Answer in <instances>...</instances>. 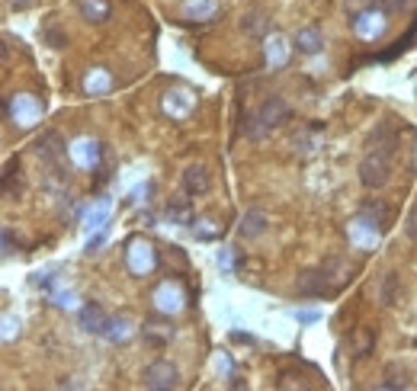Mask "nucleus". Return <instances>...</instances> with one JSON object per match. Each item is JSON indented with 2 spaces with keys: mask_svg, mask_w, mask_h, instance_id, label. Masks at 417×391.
<instances>
[{
  "mask_svg": "<svg viewBox=\"0 0 417 391\" xmlns=\"http://www.w3.org/2000/svg\"><path fill=\"white\" fill-rule=\"evenodd\" d=\"M295 286H299V295H305V298H331V295H337V282H334L321 266L302 269Z\"/></svg>",
  "mask_w": 417,
  "mask_h": 391,
  "instance_id": "9d476101",
  "label": "nucleus"
},
{
  "mask_svg": "<svg viewBox=\"0 0 417 391\" xmlns=\"http://www.w3.org/2000/svg\"><path fill=\"white\" fill-rule=\"evenodd\" d=\"M141 333H145V343L154 346V350H164V346L173 340V327L170 324H158V320H148Z\"/></svg>",
  "mask_w": 417,
  "mask_h": 391,
  "instance_id": "5701e85b",
  "label": "nucleus"
},
{
  "mask_svg": "<svg viewBox=\"0 0 417 391\" xmlns=\"http://www.w3.org/2000/svg\"><path fill=\"white\" fill-rule=\"evenodd\" d=\"M48 298L55 301L58 308H71V305H74V295H71V292H48Z\"/></svg>",
  "mask_w": 417,
  "mask_h": 391,
  "instance_id": "4c0bfd02",
  "label": "nucleus"
},
{
  "mask_svg": "<svg viewBox=\"0 0 417 391\" xmlns=\"http://www.w3.org/2000/svg\"><path fill=\"white\" fill-rule=\"evenodd\" d=\"M6 4H10L13 10H29V6L36 4V0H6Z\"/></svg>",
  "mask_w": 417,
  "mask_h": 391,
  "instance_id": "a18cd8bd",
  "label": "nucleus"
},
{
  "mask_svg": "<svg viewBox=\"0 0 417 391\" xmlns=\"http://www.w3.org/2000/svg\"><path fill=\"white\" fill-rule=\"evenodd\" d=\"M241 29L254 38H267L269 36V19L263 13H244L241 16Z\"/></svg>",
  "mask_w": 417,
  "mask_h": 391,
  "instance_id": "a878e982",
  "label": "nucleus"
},
{
  "mask_svg": "<svg viewBox=\"0 0 417 391\" xmlns=\"http://www.w3.org/2000/svg\"><path fill=\"white\" fill-rule=\"evenodd\" d=\"M81 90L87 96H106L113 90V74L106 68H90L87 74L81 77Z\"/></svg>",
  "mask_w": 417,
  "mask_h": 391,
  "instance_id": "f3484780",
  "label": "nucleus"
},
{
  "mask_svg": "<svg viewBox=\"0 0 417 391\" xmlns=\"http://www.w3.org/2000/svg\"><path fill=\"white\" fill-rule=\"evenodd\" d=\"M379 388H382V391L411 388V375H408V369H404V365H398V363H391L388 369L382 372V382H379Z\"/></svg>",
  "mask_w": 417,
  "mask_h": 391,
  "instance_id": "b1692460",
  "label": "nucleus"
},
{
  "mask_svg": "<svg viewBox=\"0 0 417 391\" xmlns=\"http://www.w3.org/2000/svg\"><path fill=\"white\" fill-rule=\"evenodd\" d=\"M13 327H19V320H13L10 314H4V343H13Z\"/></svg>",
  "mask_w": 417,
  "mask_h": 391,
  "instance_id": "a19ab883",
  "label": "nucleus"
},
{
  "mask_svg": "<svg viewBox=\"0 0 417 391\" xmlns=\"http://www.w3.org/2000/svg\"><path fill=\"white\" fill-rule=\"evenodd\" d=\"M151 305H154L158 314H167V318H170V314H180L186 305H190V295H186V288H183L180 279H164V282L154 286Z\"/></svg>",
  "mask_w": 417,
  "mask_h": 391,
  "instance_id": "423d86ee",
  "label": "nucleus"
},
{
  "mask_svg": "<svg viewBox=\"0 0 417 391\" xmlns=\"http://www.w3.org/2000/svg\"><path fill=\"white\" fill-rule=\"evenodd\" d=\"M186 13H196V16H215V0H186Z\"/></svg>",
  "mask_w": 417,
  "mask_h": 391,
  "instance_id": "473e14b6",
  "label": "nucleus"
},
{
  "mask_svg": "<svg viewBox=\"0 0 417 391\" xmlns=\"http://www.w3.org/2000/svg\"><path fill=\"white\" fill-rule=\"evenodd\" d=\"M241 132H244V135H247V138H250V141H263V138H267V135H269V132H273V128H269V125H267V122H263V119H260V115H257V113H250V115H247V119H244Z\"/></svg>",
  "mask_w": 417,
  "mask_h": 391,
  "instance_id": "bb28decb",
  "label": "nucleus"
},
{
  "mask_svg": "<svg viewBox=\"0 0 417 391\" xmlns=\"http://www.w3.org/2000/svg\"><path fill=\"white\" fill-rule=\"evenodd\" d=\"M388 16L391 13L385 10V6L369 4L366 10H359V13L350 16V29H353V36L363 38V42H376V38H382L385 29H388Z\"/></svg>",
  "mask_w": 417,
  "mask_h": 391,
  "instance_id": "20e7f679",
  "label": "nucleus"
},
{
  "mask_svg": "<svg viewBox=\"0 0 417 391\" xmlns=\"http://www.w3.org/2000/svg\"><path fill=\"white\" fill-rule=\"evenodd\" d=\"M196 237H199V241H212V237H218L215 221H205V228H196Z\"/></svg>",
  "mask_w": 417,
  "mask_h": 391,
  "instance_id": "58836bf2",
  "label": "nucleus"
},
{
  "mask_svg": "<svg viewBox=\"0 0 417 391\" xmlns=\"http://www.w3.org/2000/svg\"><path fill=\"white\" fill-rule=\"evenodd\" d=\"M263 58H267V68L269 71H282L289 64V45L279 32L263 38Z\"/></svg>",
  "mask_w": 417,
  "mask_h": 391,
  "instance_id": "2eb2a0df",
  "label": "nucleus"
},
{
  "mask_svg": "<svg viewBox=\"0 0 417 391\" xmlns=\"http://www.w3.org/2000/svg\"><path fill=\"white\" fill-rule=\"evenodd\" d=\"M321 269H324V273L331 276V279L337 282V286H340V282H346V279H353V266H350V260H344V256H337V254L327 256V260L321 263Z\"/></svg>",
  "mask_w": 417,
  "mask_h": 391,
  "instance_id": "393cba45",
  "label": "nucleus"
},
{
  "mask_svg": "<svg viewBox=\"0 0 417 391\" xmlns=\"http://www.w3.org/2000/svg\"><path fill=\"white\" fill-rule=\"evenodd\" d=\"M122 263H125V269L135 279H148V276L158 269L160 256H158V247H154L151 241L135 234V237H128L125 247H122Z\"/></svg>",
  "mask_w": 417,
  "mask_h": 391,
  "instance_id": "f257e3e1",
  "label": "nucleus"
},
{
  "mask_svg": "<svg viewBox=\"0 0 417 391\" xmlns=\"http://www.w3.org/2000/svg\"><path fill=\"white\" fill-rule=\"evenodd\" d=\"M292 48L299 51V55H318V51L324 48V36H321L318 26H305V29H299L292 36Z\"/></svg>",
  "mask_w": 417,
  "mask_h": 391,
  "instance_id": "a211bd4d",
  "label": "nucleus"
},
{
  "mask_svg": "<svg viewBox=\"0 0 417 391\" xmlns=\"http://www.w3.org/2000/svg\"><path fill=\"white\" fill-rule=\"evenodd\" d=\"M379 6H385L388 13H404V10H411V6L417 4V0H376Z\"/></svg>",
  "mask_w": 417,
  "mask_h": 391,
  "instance_id": "f704fd0d",
  "label": "nucleus"
},
{
  "mask_svg": "<svg viewBox=\"0 0 417 391\" xmlns=\"http://www.w3.org/2000/svg\"><path fill=\"white\" fill-rule=\"evenodd\" d=\"M128 337H132V324H128L125 318H119V320L113 318V324H109V330H106V340H113V343H125Z\"/></svg>",
  "mask_w": 417,
  "mask_h": 391,
  "instance_id": "c85d7f7f",
  "label": "nucleus"
},
{
  "mask_svg": "<svg viewBox=\"0 0 417 391\" xmlns=\"http://www.w3.org/2000/svg\"><path fill=\"white\" fill-rule=\"evenodd\" d=\"M372 343H376V330H372V327H363V330H359V337H356V356L359 359L369 356Z\"/></svg>",
  "mask_w": 417,
  "mask_h": 391,
  "instance_id": "7c9ffc66",
  "label": "nucleus"
},
{
  "mask_svg": "<svg viewBox=\"0 0 417 391\" xmlns=\"http://www.w3.org/2000/svg\"><path fill=\"white\" fill-rule=\"evenodd\" d=\"M45 113V103L38 100L36 93H13L4 100V115L6 122H13L16 128H36L38 119H42Z\"/></svg>",
  "mask_w": 417,
  "mask_h": 391,
  "instance_id": "f03ea898",
  "label": "nucleus"
},
{
  "mask_svg": "<svg viewBox=\"0 0 417 391\" xmlns=\"http://www.w3.org/2000/svg\"><path fill=\"white\" fill-rule=\"evenodd\" d=\"M167 263H170L177 273H186V269H190V260H186V254H183L180 247H170V250H167Z\"/></svg>",
  "mask_w": 417,
  "mask_h": 391,
  "instance_id": "72a5a7b5",
  "label": "nucleus"
},
{
  "mask_svg": "<svg viewBox=\"0 0 417 391\" xmlns=\"http://www.w3.org/2000/svg\"><path fill=\"white\" fill-rule=\"evenodd\" d=\"M77 320H81V330L83 333H96V337H106L109 324H113V318H109V314L103 311L96 301H87V305L81 308V314H77Z\"/></svg>",
  "mask_w": 417,
  "mask_h": 391,
  "instance_id": "f8f14e48",
  "label": "nucleus"
},
{
  "mask_svg": "<svg viewBox=\"0 0 417 391\" xmlns=\"http://www.w3.org/2000/svg\"><path fill=\"white\" fill-rule=\"evenodd\" d=\"M167 215H170L173 221H180V224H190L192 221L190 202H170V205H167Z\"/></svg>",
  "mask_w": 417,
  "mask_h": 391,
  "instance_id": "2f4dec72",
  "label": "nucleus"
},
{
  "mask_svg": "<svg viewBox=\"0 0 417 391\" xmlns=\"http://www.w3.org/2000/svg\"><path fill=\"white\" fill-rule=\"evenodd\" d=\"M404 234H408L411 241L417 244V205H414V209L408 212V221H404Z\"/></svg>",
  "mask_w": 417,
  "mask_h": 391,
  "instance_id": "e433bc0d",
  "label": "nucleus"
},
{
  "mask_svg": "<svg viewBox=\"0 0 417 391\" xmlns=\"http://www.w3.org/2000/svg\"><path fill=\"white\" fill-rule=\"evenodd\" d=\"M369 147H376V151H385V154H395V147H398V128L391 125V122H382V125H379L376 132L369 135Z\"/></svg>",
  "mask_w": 417,
  "mask_h": 391,
  "instance_id": "4be33fe9",
  "label": "nucleus"
},
{
  "mask_svg": "<svg viewBox=\"0 0 417 391\" xmlns=\"http://www.w3.org/2000/svg\"><path fill=\"white\" fill-rule=\"evenodd\" d=\"M346 237H350V244L359 250V254H369V250L379 247V237H382V221H376L372 215L359 212V215L346 224Z\"/></svg>",
  "mask_w": 417,
  "mask_h": 391,
  "instance_id": "0eeeda50",
  "label": "nucleus"
},
{
  "mask_svg": "<svg viewBox=\"0 0 417 391\" xmlns=\"http://www.w3.org/2000/svg\"><path fill=\"white\" fill-rule=\"evenodd\" d=\"M109 212H113V202L109 199H96L93 205H87V209L81 212V224L83 228H106L109 224Z\"/></svg>",
  "mask_w": 417,
  "mask_h": 391,
  "instance_id": "6ab92c4d",
  "label": "nucleus"
},
{
  "mask_svg": "<svg viewBox=\"0 0 417 391\" xmlns=\"http://www.w3.org/2000/svg\"><path fill=\"white\" fill-rule=\"evenodd\" d=\"M359 212L372 215V218H376V221H382V224L388 221V215H391V209L382 202V199H369V202H363V209H359Z\"/></svg>",
  "mask_w": 417,
  "mask_h": 391,
  "instance_id": "c756f323",
  "label": "nucleus"
},
{
  "mask_svg": "<svg viewBox=\"0 0 417 391\" xmlns=\"http://www.w3.org/2000/svg\"><path fill=\"white\" fill-rule=\"evenodd\" d=\"M42 42L51 45V48H64V45H68V36L58 29L55 19H45V23H42Z\"/></svg>",
  "mask_w": 417,
  "mask_h": 391,
  "instance_id": "cd10ccee",
  "label": "nucleus"
},
{
  "mask_svg": "<svg viewBox=\"0 0 417 391\" xmlns=\"http://www.w3.org/2000/svg\"><path fill=\"white\" fill-rule=\"evenodd\" d=\"M376 295H379V301H382L385 308H395L398 301H401V276H398V273H385L382 282L376 286Z\"/></svg>",
  "mask_w": 417,
  "mask_h": 391,
  "instance_id": "aec40b11",
  "label": "nucleus"
},
{
  "mask_svg": "<svg viewBox=\"0 0 417 391\" xmlns=\"http://www.w3.org/2000/svg\"><path fill=\"white\" fill-rule=\"evenodd\" d=\"M77 10L87 23H106L113 19V4L109 0H77Z\"/></svg>",
  "mask_w": 417,
  "mask_h": 391,
  "instance_id": "412c9836",
  "label": "nucleus"
},
{
  "mask_svg": "<svg viewBox=\"0 0 417 391\" xmlns=\"http://www.w3.org/2000/svg\"><path fill=\"white\" fill-rule=\"evenodd\" d=\"M318 318H321V314L312 311V308H302V311H295V320H299V324H314Z\"/></svg>",
  "mask_w": 417,
  "mask_h": 391,
  "instance_id": "ea45409f",
  "label": "nucleus"
},
{
  "mask_svg": "<svg viewBox=\"0 0 417 391\" xmlns=\"http://www.w3.org/2000/svg\"><path fill=\"white\" fill-rule=\"evenodd\" d=\"M257 115H260L269 128H276V125H282V122H289V103L282 100L279 93H273V96H267V100L260 103Z\"/></svg>",
  "mask_w": 417,
  "mask_h": 391,
  "instance_id": "dca6fc26",
  "label": "nucleus"
},
{
  "mask_svg": "<svg viewBox=\"0 0 417 391\" xmlns=\"http://www.w3.org/2000/svg\"><path fill=\"white\" fill-rule=\"evenodd\" d=\"M196 93L186 87H167L164 93H160V113L170 115V122H183L192 115V109H196Z\"/></svg>",
  "mask_w": 417,
  "mask_h": 391,
  "instance_id": "6e6552de",
  "label": "nucleus"
},
{
  "mask_svg": "<svg viewBox=\"0 0 417 391\" xmlns=\"http://www.w3.org/2000/svg\"><path fill=\"white\" fill-rule=\"evenodd\" d=\"M231 340H237V343H254V337H250V333H241V330L231 333Z\"/></svg>",
  "mask_w": 417,
  "mask_h": 391,
  "instance_id": "49530a36",
  "label": "nucleus"
},
{
  "mask_svg": "<svg viewBox=\"0 0 417 391\" xmlns=\"http://www.w3.org/2000/svg\"><path fill=\"white\" fill-rule=\"evenodd\" d=\"M16 250H19V241L13 244V231H10V228H4V254H6V256H13Z\"/></svg>",
  "mask_w": 417,
  "mask_h": 391,
  "instance_id": "79ce46f5",
  "label": "nucleus"
},
{
  "mask_svg": "<svg viewBox=\"0 0 417 391\" xmlns=\"http://www.w3.org/2000/svg\"><path fill=\"white\" fill-rule=\"evenodd\" d=\"M212 189V177H209V170H205L202 164H190L183 170V192L190 199H196V196H205V192Z\"/></svg>",
  "mask_w": 417,
  "mask_h": 391,
  "instance_id": "4468645a",
  "label": "nucleus"
},
{
  "mask_svg": "<svg viewBox=\"0 0 417 391\" xmlns=\"http://www.w3.org/2000/svg\"><path fill=\"white\" fill-rule=\"evenodd\" d=\"M71 164L87 170V173H96L100 164H103V145L96 138H90V135L74 138L71 141Z\"/></svg>",
  "mask_w": 417,
  "mask_h": 391,
  "instance_id": "1a4fd4ad",
  "label": "nucleus"
},
{
  "mask_svg": "<svg viewBox=\"0 0 417 391\" xmlns=\"http://www.w3.org/2000/svg\"><path fill=\"white\" fill-rule=\"evenodd\" d=\"M269 215L263 209H247L241 215V221H237V234L244 237V241H254V237H263L269 231Z\"/></svg>",
  "mask_w": 417,
  "mask_h": 391,
  "instance_id": "ddd939ff",
  "label": "nucleus"
},
{
  "mask_svg": "<svg viewBox=\"0 0 417 391\" xmlns=\"http://www.w3.org/2000/svg\"><path fill=\"white\" fill-rule=\"evenodd\" d=\"M145 388H151V391L180 388V369L170 363V359H154V363L145 369Z\"/></svg>",
  "mask_w": 417,
  "mask_h": 391,
  "instance_id": "9b49d317",
  "label": "nucleus"
},
{
  "mask_svg": "<svg viewBox=\"0 0 417 391\" xmlns=\"http://www.w3.org/2000/svg\"><path fill=\"white\" fill-rule=\"evenodd\" d=\"M215 369L218 372H225V375H235V363H231V356H228V353H218V356H215Z\"/></svg>",
  "mask_w": 417,
  "mask_h": 391,
  "instance_id": "c9c22d12",
  "label": "nucleus"
},
{
  "mask_svg": "<svg viewBox=\"0 0 417 391\" xmlns=\"http://www.w3.org/2000/svg\"><path fill=\"white\" fill-rule=\"evenodd\" d=\"M103 244H106V228H103L96 237H90V241H87V254H96V250H100Z\"/></svg>",
  "mask_w": 417,
  "mask_h": 391,
  "instance_id": "37998d69",
  "label": "nucleus"
},
{
  "mask_svg": "<svg viewBox=\"0 0 417 391\" xmlns=\"http://www.w3.org/2000/svg\"><path fill=\"white\" fill-rule=\"evenodd\" d=\"M356 173H359V183H363L366 189H382V186H388V179H391V154L372 147V151L359 160Z\"/></svg>",
  "mask_w": 417,
  "mask_h": 391,
  "instance_id": "39448f33",
  "label": "nucleus"
},
{
  "mask_svg": "<svg viewBox=\"0 0 417 391\" xmlns=\"http://www.w3.org/2000/svg\"><path fill=\"white\" fill-rule=\"evenodd\" d=\"M215 260H218V266H222V269H231V250L222 247V250L215 254Z\"/></svg>",
  "mask_w": 417,
  "mask_h": 391,
  "instance_id": "c03bdc74",
  "label": "nucleus"
},
{
  "mask_svg": "<svg viewBox=\"0 0 417 391\" xmlns=\"http://www.w3.org/2000/svg\"><path fill=\"white\" fill-rule=\"evenodd\" d=\"M36 154L42 157V164L48 167L55 177H68V157H71V147L68 141H64L61 132H55V128H48V132L38 135L36 141Z\"/></svg>",
  "mask_w": 417,
  "mask_h": 391,
  "instance_id": "7ed1b4c3",
  "label": "nucleus"
}]
</instances>
